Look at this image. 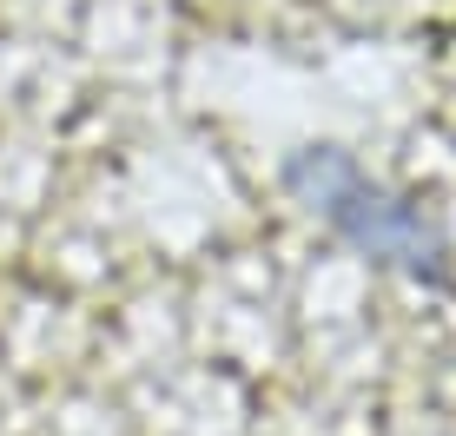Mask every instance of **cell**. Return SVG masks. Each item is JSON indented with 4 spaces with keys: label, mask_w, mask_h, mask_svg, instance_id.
I'll return each instance as SVG.
<instances>
[{
    "label": "cell",
    "mask_w": 456,
    "mask_h": 436,
    "mask_svg": "<svg viewBox=\"0 0 456 436\" xmlns=\"http://www.w3.org/2000/svg\"><path fill=\"white\" fill-rule=\"evenodd\" d=\"M291 185L357 252L397 264V271H417V278H444V238H436V225L417 206H403L397 192H384V185H377L364 166H351L344 152H305Z\"/></svg>",
    "instance_id": "6da1fadb"
}]
</instances>
